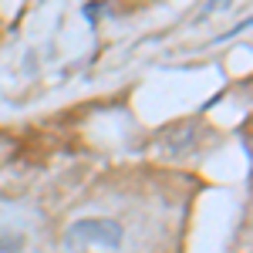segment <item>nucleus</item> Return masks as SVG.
Wrapping results in <instances>:
<instances>
[{
    "mask_svg": "<svg viewBox=\"0 0 253 253\" xmlns=\"http://www.w3.org/2000/svg\"><path fill=\"white\" fill-rule=\"evenodd\" d=\"M122 226L115 219H78L64 233L68 253H115L122 247Z\"/></svg>",
    "mask_w": 253,
    "mask_h": 253,
    "instance_id": "f257e3e1",
    "label": "nucleus"
}]
</instances>
